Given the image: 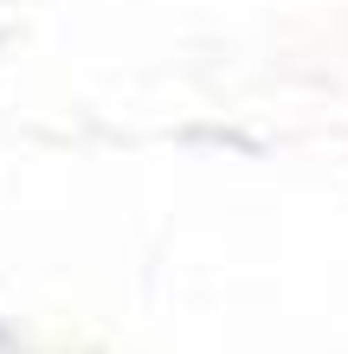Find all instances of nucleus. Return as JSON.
Listing matches in <instances>:
<instances>
[]
</instances>
